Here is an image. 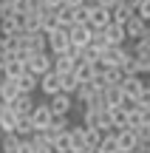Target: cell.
Returning a JSON list of instances; mask_svg holds the SVG:
<instances>
[{
  "mask_svg": "<svg viewBox=\"0 0 150 153\" xmlns=\"http://www.w3.org/2000/svg\"><path fill=\"white\" fill-rule=\"evenodd\" d=\"M130 57H133V54H130L128 45H111V48H105L99 54V62L105 68H122L125 62H130Z\"/></svg>",
  "mask_w": 150,
  "mask_h": 153,
  "instance_id": "6da1fadb",
  "label": "cell"
},
{
  "mask_svg": "<svg viewBox=\"0 0 150 153\" xmlns=\"http://www.w3.org/2000/svg\"><path fill=\"white\" fill-rule=\"evenodd\" d=\"M119 88H122V94H125V102H130V105H136V99L147 91L145 88V76H125Z\"/></svg>",
  "mask_w": 150,
  "mask_h": 153,
  "instance_id": "7a4b0ae2",
  "label": "cell"
},
{
  "mask_svg": "<svg viewBox=\"0 0 150 153\" xmlns=\"http://www.w3.org/2000/svg\"><path fill=\"white\" fill-rule=\"evenodd\" d=\"M51 62H54V57H51L48 51H40V54H31V57H28L26 71H28V74H34V76L40 79L43 74H48V71H51Z\"/></svg>",
  "mask_w": 150,
  "mask_h": 153,
  "instance_id": "3957f363",
  "label": "cell"
},
{
  "mask_svg": "<svg viewBox=\"0 0 150 153\" xmlns=\"http://www.w3.org/2000/svg\"><path fill=\"white\" fill-rule=\"evenodd\" d=\"M45 40H48V54H51V57L68 54V48H71V43H68V31H65V28H57V31L45 34Z\"/></svg>",
  "mask_w": 150,
  "mask_h": 153,
  "instance_id": "277c9868",
  "label": "cell"
},
{
  "mask_svg": "<svg viewBox=\"0 0 150 153\" xmlns=\"http://www.w3.org/2000/svg\"><path fill=\"white\" fill-rule=\"evenodd\" d=\"M88 6H91V11H88V28L91 31H102V28L111 26V11L108 9H102L96 3H88Z\"/></svg>",
  "mask_w": 150,
  "mask_h": 153,
  "instance_id": "5b68a950",
  "label": "cell"
},
{
  "mask_svg": "<svg viewBox=\"0 0 150 153\" xmlns=\"http://www.w3.org/2000/svg\"><path fill=\"white\" fill-rule=\"evenodd\" d=\"M51 116H68L74 111V97H65V94H54V97L45 99Z\"/></svg>",
  "mask_w": 150,
  "mask_h": 153,
  "instance_id": "8992f818",
  "label": "cell"
},
{
  "mask_svg": "<svg viewBox=\"0 0 150 153\" xmlns=\"http://www.w3.org/2000/svg\"><path fill=\"white\" fill-rule=\"evenodd\" d=\"M91 37H94V31H91L88 26H71L68 28V43H71V48H85V45H91Z\"/></svg>",
  "mask_w": 150,
  "mask_h": 153,
  "instance_id": "52a82bcc",
  "label": "cell"
},
{
  "mask_svg": "<svg viewBox=\"0 0 150 153\" xmlns=\"http://www.w3.org/2000/svg\"><path fill=\"white\" fill-rule=\"evenodd\" d=\"M28 119H31V125H34V133H37V131H45V128L51 125V111H48V105H45V102H37V105H34V111L28 114Z\"/></svg>",
  "mask_w": 150,
  "mask_h": 153,
  "instance_id": "ba28073f",
  "label": "cell"
},
{
  "mask_svg": "<svg viewBox=\"0 0 150 153\" xmlns=\"http://www.w3.org/2000/svg\"><path fill=\"white\" fill-rule=\"evenodd\" d=\"M122 28H125V37H128V43H139V40L147 34V23H145V20H139L136 14L130 17V20L125 23Z\"/></svg>",
  "mask_w": 150,
  "mask_h": 153,
  "instance_id": "9c48e42d",
  "label": "cell"
},
{
  "mask_svg": "<svg viewBox=\"0 0 150 153\" xmlns=\"http://www.w3.org/2000/svg\"><path fill=\"white\" fill-rule=\"evenodd\" d=\"M34 105H37V102H34V97H31V94H17V99H11V102H9V108L14 111V116L20 119V116H28V114H31V111H34Z\"/></svg>",
  "mask_w": 150,
  "mask_h": 153,
  "instance_id": "30bf717a",
  "label": "cell"
},
{
  "mask_svg": "<svg viewBox=\"0 0 150 153\" xmlns=\"http://www.w3.org/2000/svg\"><path fill=\"white\" fill-rule=\"evenodd\" d=\"M116 148H119V153H133L136 148H139V139H136V133L128 131V128L116 131Z\"/></svg>",
  "mask_w": 150,
  "mask_h": 153,
  "instance_id": "8fae6325",
  "label": "cell"
},
{
  "mask_svg": "<svg viewBox=\"0 0 150 153\" xmlns=\"http://www.w3.org/2000/svg\"><path fill=\"white\" fill-rule=\"evenodd\" d=\"M37 91H43L45 97H54V94H60V74H54V71L43 74V76H40V82H37Z\"/></svg>",
  "mask_w": 150,
  "mask_h": 153,
  "instance_id": "7c38bea8",
  "label": "cell"
},
{
  "mask_svg": "<svg viewBox=\"0 0 150 153\" xmlns=\"http://www.w3.org/2000/svg\"><path fill=\"white\" fill-rule=\"evenodd\" d=\"M20 31H23V17L9 14V17L0 20V37H17Z\"/></svg>",
  "mask_w": 150,
  "mask_h": 153,
  "instance_id": "4fadbf2b",
  "label": "cell"
},
{
  "mask_svg": "<svg viewBox=\"0 0 150 153\" xmlns=\"http://www.w3.org/2000/svg\"><path fill=\"white\" fill-rule=\"evenodd\" d=\"M102 34H105V43H108V48H111V45H128L125 28H122V26H116V23H111L108 28H102Z\"/></svg>",
  "mask_w": 150,
  "mask_h": 153,
  "instance_id": "5bb4252c",
  "label": "cell"
},
{
  "mask_svg": "<svg viewBox=\"0 0 150 153\" xmlns=\"http://www.w3.org/2000/svg\"><path fill=\"white\" fill-rule=\"evenodd\" d=\"M74 65H77V60H74L71 54H60V57H54V62H51V71L65 76V74H74Z\"/></svg>",
  "mask_w": 150,
  "mask_h": 153,
  "instance_id": "9a60e30c",
  "label": "cell"
},
{
  "mask_svg": "<svg viewBox=\"0 0 150 153\" xmlns=\"http://www.w3.org/2000/svg\"><path fill=\"white\" fill-rule=\"evenodd\" d=\"M102 99H105V111H111V108H122V105H125V94H122V88H105V91H102Z\"/></svg>",
  "mask_w": 150,
  "mask_h": 153,
  "instance_id": "2e32d148",
  "label": "cell"
},
{
  "mask_svg": "<svg viewBox=\"0 0 150 153\" xmlns=\"http://www.w3.org/2000/svg\"><path fill=\"white\" fill-rule=\"evenodd\" d=\"M37 76H34V74H20V76H17V79H14V85H17V91H20V94H31V97H34V91H37Z\"/></svg>",
  "mask_w": 150,
  "mask_h": 153,
  "instance_id": "e0dca14e",
  "label": "cell"
},
{
  "mask_svg": "<svg viewBox=\"0 0 150 153\" xmlns=\"http://www.w3.org/2000/svg\"><path fill=\"white\" fill-rule=\"evenodd\" d=\"M74 76H77L79 85H88V82H94L96 68H94V65H88V62H77V65H74Z\"/></svg>",
  "mask_w": 150,
  "mask_h": 153,
  "instance_id": "ac0fdd59",
  "label": "cell"
},
{
  "mask_svg": "<svg viewBox=\"0 0 150 153\" xmlns=\"http://www.w3.org/2000/svg\"><path fill=\"white\" fill-rule=\"evenodd\" d=\"M57 28H60V23H57V11L43 9V11H40V31L51 34V31H57Z\"/></svg>",
  "mask_w": 150,
  "mask_h": 153,
  "instance_id": "d6986e66",
  "label": "cell"
},
{
  "mask_svg": "<svg viewBox=\"0 0 150 153\" xmlns=\"http://www.w3.org/2000/svg\"><path fill=\"white\" fill-rule=\"evenodd\" d=\"M0 71H3V76H6V79H17L20 74H26V65H23V62H17L14 57L9 54V60H6V65L0 68Z\"/></svg>",
  "mask_w": 150,
  "mask_h": 153,
  "instance_id": "ffe728a7",
  "label": "cell"
},
{
  "mask_svg": "<svg viewBox=\"0 0 150 153\" xmlns=\"http://www.w3.org/2000/svg\"><path fill=\"white\" fill-rule=\"evenodd\" d=\"M108 122H111L113 131H122L125 122H128V108H111L108 111Z\"/></svg>",
  "mask_w": 150,
  "mask_h": 153,
  "instance_id": "44dd1931",
  "label": "cell"
},
{
  "mask_svg": "<svg viewBox=\"0 0 150 153\" xmlns=\"http://www.w3.org/2000/svg\"><path fill=\"white\" fill-rule=\"evenodd\" d=\"M133 14H136V11L130 9V6H125V3H119L116 9L111 11V23H116V26H125V23H128V20H130V17H133Z\"/></svg>",
  "mask_w": 150,
  "mask_h": 153,
  "instance_id": "7402d4cb",
  "label": "cell"
},
{
  "mask_svg": "<svg viewBox=\"0 0 150 153\" xmlns=\"http://www.w3.org/2000/svg\"><path fill=\"white\" fill-rule=\"evenodd\" d=\"M17 94H20V91H17L14 79H6V76H3V79H0V99L9 105L11 99H17Z\"/></svg>",
  "mask_w": 150,
  "mask_h": 153,
  "instance_id": "603a6c76",
  "label": "cell"
},
{
  "mask_svg": "<svg viewBox=\"0 0 150 153\" xmlns=\"http://www.w3.org/2000/svg\"><path fill=\"white\" fill-rule=\"evenodd\" d=\"M14 136H17V139H31V136H34V125H31V119H28V116H20V119H17Z\"/></svg>",
  "mask_w": 150,
  "mask_h": 153,
  "instance_id": "cb8c5ba5",
  "label": "cell"
},
{
  "mask_svg": "<svg viewBox=\"0 0 150 153\" xmlns=\"http://www.w3.org/2000/svg\"><path fill=\"white\" fill-rule=\"evenodd\" d=\"M77 88H79V82H77V76H74V74L60 76V94H65V97H74V94H77Z\"/></svg>",
  "mask_w": 150,
  "mask_h": 153,
  "instance_id": "d4e9b609",
  "label": "cell"
},
{
  "mask_svg": "<svg viewBox=\"0 0 150 153\" xmlns=\"http://www.w3.org/2000/svg\"><path fill=\"white\" fill-rule=\"evenodd\" d=\"M68 136H71V145H74V150H79V153L85 150V142H82V136H85V128H82V125H71V128H68Z\"/></svg>",
  "mask_w": 150,
  "mask_h": 153,
  "instance_id": "484cf974",
  "label": "cell"
},
{
  "mask_svg": "<svg viewBox=\"0 0 150 153\" xmlns=\"http://www.w3.org/2000/svg\"><path fill=\"white\" fill-rule=\"evenodd\" d=\"M96 150H99V153H119V148H116V131L108 133V136H102V142H99Z\"/></svg>",
  "mask_w": 150,
  "mask_h": 153,
  "instance_id": "4316f807",
  "label": "cell"
},
{
  "mask_svg": "<svg viewBox=\"0 0 150 153\" xmlns=\"http://www.w3.org/2000/svg\"><path fill=\"white\" fill-rule=\"evenodd\" d=\"M82 142H85V150H94V148H99V142H102V133H99V131H91V128H85V136H82Z\"/></svg>",
  "mask_w": 150,
  "mask_h": 153,
  "instance_id": "83f0119b",
  "label": "cell"
},
{
  "mask_svg": "<svg viewBox=\"0 0 150 153\" xmlns=\"http://www.w3.org/2000/svg\"><path fill=\"white\" fill-rule=\"evenodd\" d=\"M57 23H60V28H71L74 26V9H65V6H62L60 11H57Z\"/></svg>",
  "mask_w": 150,
  "mask_h": 153,
  "instance_id": "f1b7e54d",
  "label": "cell"
},
{
  "mask_svg": "<svg viewBox=\"0 0 150 153\" xmlns=\"http://www.w3.org/2000/svg\"><path fill=\"white\" fill-rule=\"evenodd\" d=\"M17 145L20 139L11 133V136H0V153H17Z\"/></svg>",
  "mask_w": 150,
  "mask_h": 153,
  "instance_id": "f546056e",
  "label": "cell"
},
{
  "mask_svg": "<svg viewBox=\"0 0 150 153\" xmlns=\"http://www.w3.org/2000/svg\"><path fill=\"white\" fill-rule=\"evenodd\" d=\"M125 128L133 131V133L142 128V116H139V111H136V108H128V122H125Z\"/></svg>",
  "mask_w": 150,
  "mask_h": 153,
  "instance_id": "4dcf8cb0",
  "label": "cell"
},
{
  "mask_svg": "<svg viewBox=\"0 0 150 153\" xmlns=\"http://www.w3.org/2000/svg\"><path fill=\"white\" fill-rule=\"evenodd\" d=\"M136 17H139V20H145V23H150V0H142L139 6H136Z\"/></svg>",
  "mask_w": 150,
  "mask_h": 153,
  "instance_id": "1f68e13d",
  "label": "cell"
},
{
  "mask_svg": "<svg viewBox=\"0 0 150 153\" xmlns=\"http://www.w3.org/2000/svg\"><path fill=\"white\" fill-rule=\"evenodd\" d=\"M142 116V128H150V105H145V108H136Z\"/></svg>",
  "mask_w": 150,
  "mask_h": 153,
  "instance_id": "d6a6232c",
  "label": "cell"
},
{
  "mask_svg": "<svg viewBox=\"0 0 150 153\" xmlns=\"http://www.w3.org/2000/svg\"><path fill=\"white\" fill-rule=\"evenodd\" d=\"M17 153H34L31 139H20V145H17Z\"/></svg>",
  "mask_w": 150,
  "mask_h": 153,
  "instance_id": "836d02e7",
  "label": "cell"
},
{
  "mask_svg": "<svg viewBox=\"0 0 150 153\" xmlns=\"http://www.w3.org/2000/svg\"><path fill=\"white\" fill-rule=\"evenodd\" d=\"M119 3H122V0H96V6H102V9H108V11H113Z\"/></svg>",
  "mask_w": 150,
  "mask_h": 153,
  "instance_id": "e575fe53",
  "label": "cell"
},
{
  "mask_svg": "<svg viewBox=\"0 0 150 153\" xmlns=\"http://www.w3.org/2000/svg\"><path fill=\"white\" fill-rule=\"evenodd\" d=\"M6 60H9V48H6V43H3V37H0V68L6 65Z\"/></svg>",
  "mask_w": 150,
  "mask_h": 153,
  "instance_id": "d590c367",
  "label": "cell"
},
{
  "mask_svg": "<svg viewBox=\"0 0 150 153\" xmlns=\"http://www.w3.org/2000/svg\"><path fill=\"white\" fill-rule=\"evenodd\" d=\"M62 6L65 9H77V6H82V0H62Z\"/></svg>",
  "mask_w": 150,
  "mask_h": 153,
  "instance_id": "8d00e7d4",
  "label": "cell"
},
{
  "mask_svg": "<svg viewBox=\"0 0 150 153\" xmlns=\"http://www.w3.org/2000/svg\"><path fill=\"white\" fill-rule=\"evenodd\" d=\"M85 153H99V150H96V148H94V150H85Z\"/></svg>",
  "mask_w": 150,
  "mask_h": 153,
  "instance_id": "74e56055",
  "label": "cell"
},
{
  "mask_svg": "<svg viewBox=\"0 0 150 153\" xmlns=\"http://www.w3.org/2000/svg\"><path fill=\"white\" fill-rule=\"evenodd\" d=\"M82 3H96V0H82Z\"/></svg>",
  "mask_w": 150,
  "mask_h": 153,
  "instance_id": "f35d334b",
  "label": "cell"
},
{
  "mask_svg": "<svg viewBox=\"0 0 150 153\" xmlns=\"http://www.w3.org/2000/svg\"><path fill=\"white\" fill-rule=\"evenodd\" d=\"M133 153H139V150H133Z\"/></svg>",
  "mask_w": 150,
  "mask_h": 153,
  "instance_id": "ab89813d",
  "label": "cell"
}]
</instances>
